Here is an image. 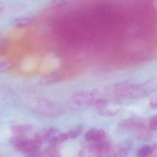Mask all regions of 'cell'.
<instances>
[{
    "label": "cell",
    "mask_w": 157,
    "mask_h": 157,
    "mask_svg": "<svg viewBox=\"0 0 157 157\" xmlns=\"http://www.w3.org/2000/svg\"><path fill=\"white\" fill-rule=\"evenodd\" d=\"M59 131L58 128L54 127L42 129L36 133L34 140L42 144L47 140H49L51 137L58 133Z\"/></svg>",
    "instance_id": "9"
},
{
    "label": "cell",
    "mask_w": 157,
    "mask_h": 157,
    "mask_svg": "<svg viewBox=\"0 0 157 157\" xmlns=\"http://www.w3.org/2000/svg\"><path fill=\"white\" fill-rule=\"evenodd\" d=\"M12 67V63L8 61L0 60V73L8 71Z\"/></svg>",
    "instance_id": "21"
},
{
    "label": "cell",
    "mask_w": 157,
    "mask_h": 157,
    "mask_svg": "<svg viewBox=\"0 0 157 157\" xmlns=\"http://www.w3.org/2000/svg\"><path fill=\"white\" fill-rule=\"evenodd\" d=\"M32 129V126L28 124H19L13 125L11 130L15 135H24L25 133L28 132Z\"/></svg>",
    "instance_id": "14"
},
{
    "label": "cell",
    "mask_w": 157,
    "mask_h": 157,
    "mask_svg": "<svg viewBox=\"0 0 157 157\" xmlns=\"http://www.w3.org/2000/svg\"><path fill=\"white\" fill-rule=\"evenodd\" d=\"M25 157H43L42 151L37 150L25 155Z\"/></svg>",
    "instance_id": "22"
},
{
    "label": "cell",
    "mask_w": 157,
    "mask_h": 157,
    "mask_svg": "<svg viewBox=\"0 0 157 157\" xmlns=\"http://www.w3.org/2000/svg\"><path fill=\"white\" fill-rule=\"evenodd\" d=\"M97 112L104 117H112L118 114L121 104L118 100L113 98H103L94 105Z\"/></svg>",
    "instance_id": "2"
},
{
    "label": "cell",
    "mask_w": 157,
    "mask_h": 157,
    "mask_svg": "<svg viewBox=\"0 0 157 157\" xmlns=\"http://www.w3.org/2000/svg\"><path fill=\"white\" fill-rule=\"evenodd\" d=\"M129 147L124 144H119L111 147L103 157H125L129 152Z\"/></svg>",
    "instance_id": "10"
},
{
    "label": "cell",
    "mask_w": 157,
    "mask_h": 157,
    "mask_svg": "<svg viewBox=\"0 0 157 157\" xmlns=\"http://www.w3.org/2000/svg\"><path fill=\"white\" fill-rule=\"evenodd\" d=\"M59 78L57 74L51 73L47 75L46 76H43L40 79V83L41 85H45L57 81Z\"/></svg>",
    "instance_id": "17"
},
{
    "label": "cell",
    "mask_w": 157,
    "mask_h": 157,
    "mask_svg": "<svg viewBox=\"0 0 157 157\" xmlns=\"http://www.w3.org/2000/svg\"><path fill=\"white\" fill-rule=\"evenodd\" d=\"M33 18L30 17H22L16 18L13 22V25L17 28H22L26 27L33 23Z\"/></svg>",
    "instance_id": "15"
},
{
    "label": "cell",
    "mask_w": 157,
    "mask_h": 157,
    "mask_svg": "<svg viewBox=\"0 0 157 157\" xmlns=\"http://www.w3.org/2000/svg\"><path fill=\"white\" fill-rule=\"evenodd\" d=\"M157 149V144H154L152 146L145 145L139 148L136 153L137 157H147L150 156Z\"/></svg>",
    "instance_id": "12"
},
{
    "label": "cell",
    "mask_w": 157,
    "mask_h": 157,
    "mask_svg": "<svg viewBox=\"0 0 157 157\" xmlns=\"http://www.w3.org/2000/svg\"><path fill=\"white\" fill-rule=\"evenodd\" d=\"M41 144L35 140L25 138L16 147H15L18 152L24 155H26L36 150L40 149Z\"/></svg>",
    "instance_id": "7"
},
{
    "label": "cell",
    "mask_w": 157,
    "mask_h": 157,
    "mask_svg": "<svg viewBox=\"0 0 157 157\" xmlns=\"http://www.w3.org/2000/svg\"><path fill=\"white\" fill-rule=\"evenodd\" d=\"M2 40H3L2 36V34H0V43H1V42H2Z\"/></svg>",
    "instance_id": "26"
},
{
    "label": "cell",
    "mask_w": 157,
    "mask_h": 157,
    "mask_svg": "<svg viewBox=\"0 0 157 157\" xmlns=\"http://www.w3.org/2000/svg\"><path fill=\"white\" fill-rule=\"evenodd\" d=\"M105 136V132L102 129L93 128L86 133L85 139L87 142L93 143L103 139Z\"/></svg>",
    "instance_id": "11"
},
{
    "label": "cell",
    "mask_w": 157,
    "mask_h": 157,
    "mask_svg": "<svg viewBox=\"0 0 157 157\" xmlns=\"http://www.w3.org/2000/svg\"><path fill=\"white\" fill-rule=\"evenodd\" d=\"M111 147L109 142L103 138L83 148L79 155L81 157H103Z\"/></svg>",
    "instance_id": "3"
},
{
    "label": "cell",
    "mask_w": 157,
    "mask_h": 157,
    "mask_svg": "<svg viewBox=\"0 0 157 157\" xmlns=\"http://www.w3.org/2000/svg\"><path fill=\"white\" fill-rule=\"evenodd\" d=\"M42 153L43 157H59V151L53 147L44 148Z\"/></svg>",
    "instance_id": "18"
},
{
    "label": "cell",
    "mask_w": 157,
    "mask_h": 157,
    "mask_svg": "<svg viewBox=\"0 0 157 157\" xmlns=\"http://www.w3.org/2000/svg\"><path fill=\"white\" fill-rule=\"evenodd\" d=\"M149 104L153 109H157V95L150 100Z\"/></svg>",
    "instance_id": "23"
},
{
    "label": "cell",
    "mask_w": 157,
    "mask_h": 157,
    "mask_svg": "<svg viewBox=\"0 0 157 157\" xmlns=\"http://www.w3.org/2000/svg\"><path fill=\"white\" fill-rule=\"evenodd\" d=\"M153 6L154 8L157 11V0H154L153 2Z\"/></svg>",
    "instance_id": "24"
},
{
    "label": "cell",
    "mask_w": 157,
    "mask_h": 157,
    "mask_svg": "<svg viewBox=\"0 0 157 157\" xmlns=\"http://www.w3.org/2000/svg\"><path fill=\"white\" fill-rule=\"evenodd\" d=\"M61 64L60 59L55 54H48L42 61L41 70L43 72L51 73L59 69Z\"/></svg>",
    "instance_id": "6"
},
{
    "label": "cell",
    "mask_w": 157,
    "mask_h": 157,
    "mask_svg": "<svg viewBox=\"0 0 157 157\" xmlns=\"http://www.w3.org/2000/svg\"><path fill=\"white\" fill-rule=\"evenodd\" d=\"M69 2V0H51L49 5L52 8L59 9L65 7Z\"/></svg>",
    "instance_id": "19"
},
{
    "label": "cell",
    "mask_w": 157,
    "mask_h": 157,
    "mask_svg": "<svg viewBox=\"0 0 157 157\" xmlns=\"http://www.w3.org/2000/svg\"><path fill=\"white\" fill-rule=\"evenodd\" d=\"M119 128L121 131L138 130L139 132L146 127L141 121L135 119H128L121 121L119 124Z\"/></svg>",
    "instance_id": "8"
},
{
    "label": "cell",
    "mask_w": 157,
    "mask_h": 157,
    "mask_svg": "<svg viewBox=\"0 0 157 157\" xmlns=\"http://www.w3.org/2000/svg\"><path fill=\"white\" fill-rule=\"evenodd\" d=\"M149 129L153 131H157V114H154L148 120Z\"/></svg>",
    "instance_id": "20"
},
{
    "label": "cell",
    "mask_w": 157,
    "mask_h": 157,
    "mask_svg": "<svg viewBox=\"0 0 157 157\" xmlns=\"http://www.w3.org/2000/svg\"><path fill=\"white\" fill-rule=\"evenodd\" d=\"M83 126L82 124H78L66 132L69 138L75 139L81 135L83 131Z\"/></svg>",
    "instance_id": "16"
},
{
    "label": "cell",
    "mask_w": 157,
    "mask_h": 157,
    "mask_svg": "<svg viewBox=\"0 0 157 157\" xmlns=\"http://www.w3.org/2000/svg\"><path fill=\"white\" fill-rule=\"evenodd\" d=\"M69 139L66 133H61L57 135L53 136L49 139L50 146L56 147L59 144H62Z\"/></svg>",
    "instance_id": "13"
},
{
    "label": "cell",
    "mask_w": 157,
    "mask_h": 157,
    "mask_svg": "<svg viewBox=\"0 0 157 157\" xmlns=\"http://www.w3.org/2000/svg\"><path fill=\"white\" fill-rule=\"evenodd\" d=\"M35 109L40 114L48 117L59 116L64 111V108L60 103L46 100L39 101Z\"/></svg>",
    "instance_id": "4"
},
{
    "label": "cell",
    "mask_w": 157,
    "mask_h": 157,
    "mask_svg": "<svg viewBox=\"0 0 157 157\" xmlns=\"http://www.w3.org/2000/svg\"><path fill=\"white\" fill-rule=\"evenodd\" d=\"M157 88V78L155 77L149 78L143 83L137 85L136 99L144 98L150 95Z\"/></svg>",
    "instance_id": "5"
},
{
    "label": "cell",
    "mask_w": 157,
    "mask_h": 157,
    "mask_svg": "<svg viewBox=\"0 0 157 157\" xmlns=\"http://www.w3.org/2000/svg\"><path fill=\"white\" fill-rule=\"evenodd\" d=\"M4 5L2 2H0V13H2V11L3 10Z\"/></svg>",
    "instance_id": "25"
},
{
    "label": "cell",
    "mask_w": 157,
    "mask_h": 157,
    "mask_svg": "<svg viewBox=\"0 0 157 157\" xmlns=\"http://www.w3.org/2000/svg\"><path fill=\"white\" fill-rule=\"evenodd\" d=\"M97 89L92 91H80L71 97L70 104L76 108H84L94 105L100 99Z\"/></svg>",
    "instance_id": "1"
}]
</instances>
